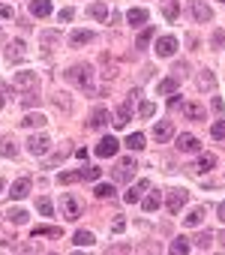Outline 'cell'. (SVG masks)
<instances>
[{"instance_id":"obj_1","label":"cell","mask_w":225,"mask_h":255,"mask_svg":"<svg viewBox=\"0 0 225 255\" xmlns=\"http://www.w3.org/2000/svg\"><path fill=\"white\" fill-rule=\"evenodd\" d=\"M66 78H69L75 87H81V90H93L96 72H93V66H90V63H72V66L66 69Z\"/></svg>"},{"instance_id":"obj_2","label":"cell","mask_w":225,"mask_h":255,"mask_svg":"<svg viewBox=\"0 0 225 255\" xmlns=\"http://www.w3.org/2000/svg\"><path fill=\"white\" fill-rule=\"evenodd\" d=\"M135 168H138V162H135L132 156H123V159L114 165V171H111V174H114V180H117V183H129V180H132V174H135Z\"/></svg>"},{"instance_id":"obj_3","label":"cell","mask_w":225,"mask_h":255,"mask_svg":"<svg viewBox=\"0 0 225 255\" xmlns=\"http://www.w3.org/2000/svg\"><path fill=\"white\" fill-rule=\"evenodd\" d=\"M141 96V90L135 87V90H129V99H123V105L117 108V120H114V126H117V129H123V126L129 123V117H132V102Z\"/></svg>"},{"instance_id":"obj_4","label":"cell","mask_w":225,"mask_h":255,"mask_svg":"<svg viewBox=\"0 0 225 255\" xmlns=\"http://www.w3.org/2000/svg\"><path fill=\"white\" fill-rule=\"evenodd\" d=\"M189 12H192V18H195L198 24H207V21L213 18V9L204 3V0H192V3H189Z\"/></svg>"},{"instance_id":"obj_5","label":"cell","mask_w":225,"mask_h":255,"mask_svg":"<svg viewBox=\"0 0 225 255\" xmlns=\"http://www.w3.org/2000/svg\"><path fill=\"white\" fill-rule=\"evenodd\" d=\"M117 147H120V141H117V138L105 135V138L96 144V156H99V159H108V156H114V153H117Z\"/></svg>"},{"instance_id":"obj_6","label":"cell","mask_w":225,"mask_h":255,"mask_svg":"<svg viewBox=\"0 0 225 255\" xmlns=\"http://www.w3.org/2000/svg\"><path fill=\"white\" fill-rule=\"evenodd\" d=\"M12 84L18 87V90H36V84H39V78H36V72H15V78H12Z\"/></svg>"},{"instance_id":"obj_7","label":"cell","mask_w":225,"mask_h":255,"mask_svg":"<svg viewBox=\"0 0 225 255\" xmlns=\"http://www.w3.org/2000/svg\"><path fill=\"white\" fill-rule=\"evenodd\" d=\"M177 150H180V153H198V150H201V141H198L195 135L183 132V135H177Z\"/></svg>"},{"instance_id":"obj_8","label":"cell","mask_w":225,"mask_h":255,"mask_svg":"<svg viewBox=\"0 0 225 255\" xmlns=\"http://www.w3.org/2000/svg\"><path fill=\"white\" fill-rule=\"evenodd\" d=\"M30 177H18L15 183H12V189H9V198H15V201H21V198H27L30 195Z\"/></svg>"},{"instance_id":"obj_9","label":"cell","mask_w":225,"mask_h":255,"mask_svg":"<svg viewBox=\"0 0 225 255\" xmlns=\"http://www.w3.org/2000/svg\"><path fill=\"white\" fill-rule=\"evenodd\" d=\"M156 54H159V57H174V54H177V39H174V36H162V39L156 42Z\"/></svg>"},{"instance_id":"obj_10","label":"cell","mask_w":225,"mask_h":255,"mask_svg":"<svg viewBox=\"0 0 225 255\" xmlns=\"http://www.w3.org/2000/svg\"><path fill=\"white\" fill-rule=\"evenodd\" d=\"M186 198H189L186 189H171V192H168V213H177V210L186 204Z\"/></svg>"},{"instance_id":"obj_11","label":"cell","mask_w":225,"mask_h":255,"mask_svg":"<svg viewBox=\"0 0 225 255\" xmlns=\"http://www.w3.org/2000/svg\"><path fill=\"white\" fill-rule=\"evenodd\" d=\"M93 39H96V30H72V33H69V45H72V48L87 45V42H93Z\"/></svg>"},{"instance_id":"obj_12","label":"cell","mask_w":225,"mask_h":255,"mask_svg":"<svg viewBox=\"0 0 225 255\" xmlns=\"http://www.w3.org/2000/svg\"><path fill=\"white\" fill-rule=\"evenodd\" d=\"M51 147V141H48V135H33L30 141H27V150L33 153V156H42L45 150Z\"/></svg>"},{"instance_id":"obj_13","label":"cell","mask_w":225,"mask_h":255,"mask_svg":"<svg viewBox=\"0 0 225 255\" xmlns=\"http://www.w3.org/2000/svg\"><path fill=\"white\" fill-rule=\"evenodd\" d=\"M108 120H111L108 108L96 105V108H93V114H90V126H93V129H102V126H108Z\"/></svg>"},{"instance_id":"obj_14","label":"cell","mask_w":225,"mask_h":255,"mask_svg":"<svg viewBox=\"0 0 225 255\" xmlns=\"http://www.w3.org/2000/svg\"><path fill=\"white\" fill-rule=\"evenodd\" d=\"M54 12V6L48 3V0H33V3H30V15L33 18H48Z\"/></svg>"},{"instance_id":"obj_15","label":"cell","mask_w":225,"mask_h":255,"mask_svg":"<svg viewBox=\"0 0 225 255\" xmlns=\"http://www.w3.org/2000/svg\"><path fill=\"white\" fill-rule=\"evenodd\" d=\"M24 54H27L24 39H12V42H9V48H6V57H9V60H21Z\"/></svg>"},{"instance_id":"obj_16","label":"cell","mask_w":225,"mask_h":255,"mask_svg":"<svg viewBox=\"0 0 225 255\" xmlns=\"http://www.w3.org/2000/svg\"><path fill=\"white\" fill-rule=\"evenodd\" d=\"M171 135H174V126H171L168 120H165V123H156V126H153V138H156V141H168Z\"/></svg>"},{"instance_id":"obj_17","label":"cell","mask_w":225,"mask_h":255,"mask_svg":"<svg viewBox=\"0 0 225 255\" xmlns=\"http://www.w3.org/2000/svg\"><path fill=\"white\" fill-rule=\"evenodd\" d=\"M147 189H150V183H147V180H138V183H135V186H132V189H129L126 195H123V198H126L129 204H135V201H138V198H141V195H144Z\"/></svg>"},{"instance_id":"obj_18","label":"cell","mask_w":225,"mask_h":255,"mask_svg":"<svg viewBox=\"0 0 225 255\" xmlns=\"http://www.w3.org/2000/svg\"><path fill=\"white\" fill-rule=\"evenodd\" d=\"M159 207H162V192H156V189H147L144 210H147V213H153V210H159Z\"/></svg>"},{"instance_id":"obj_19","label":"cell","mask_w":225,"mask_h":255,"mask_svg":"<svg viewBox=\"0 0 225 255\" xmlns=\"http://www.w3.org/2000/svg\"><path fill=\"white\" fill-rule=\"evenodd\" d=\"M201 219H204V207H192V210L186 213L183 225H186V228H198V225H201Z\"/></svg>"},{"instance_id":"obj_20","label":"cell","mask_w":225,"mask_h":255,"mask_svg":"<svg viewBox=\"0 0 225 255\" xmlns=\"http://www.w3.org/2000/svg\"><path fill=\"white\" fill-rule=\"evenodd\" d=\"M0 156H6V159H15L18 156V147H15V141L6 135V138H0Z\"/></svg>"},{"instance_id":"obj_21","label":"cell","mask_w":225,"mask_h":255,"mask_svg":"<svg viewBox=\"0 0 225 255\" xmlns=\"http://www.w3.org/2000/svg\"><path fill=\"white\" fill-rule=\"evenodd\" d=\"M198 87H201V90H213V87H216V75H213L210 69H201V72H198Z\"/></svg>"},{"instance_id":"obj_22","label":"cell","mask_w":225,"mask_h":255,"mask_svg":"<svg viewBox=\"0 0 225 255\" xmlns=\"http://www.w3.org/2000/svg\"><path fill=\"white\" fill-rule=\"evenodd\" d=\"M183 114H186L189 120H198V123L204 120V108H201L198 102H186V105H183Z\"/></svg>"},{"instance_id":"obj_23","label":"cell","mask_w":225,"mask_h":255,"mask_svg":"<svg viewBox=\"0 0 225 255\" xmlns=\"http://www.w3.org/2000/svg\"><path fill=\"white\" fill-rule=\"evenodd\" d=\"M63 213H66L69 219H75V216L81 213V204H78L72 195H63Z\"/></svg>"},{"instance_id":"obj_24","label":"cell","mask_w":225,"mask_h":255,"mask_svg":"<svg viewBox=\"0 0 225 255\" xmlns=\"http://www.w3.org/2000/svg\"><path fill=\"white\" fill-rule=\"evenodd\" d=\"M6 219H9V222H15V225H24V222L30 219V213H27V210H21V207H9V210H6Z\"/></svg>"},{"instance_id":"obj_25","label":"cell","mask_w":225,"mask_h":255,"mask_svg":"<svg viewBox=\"0 0 225 255\" xmlns=\"http://www.w3.org/2000/svg\"><path fill=\"white\" fill-rule=\"evenodd\" d=\"M33 237H54V240H57V237H63V231L54 228V225H36V228H33Z\"/></svg>"},{"instance_id":"obj_26","label":"cell","mask_w":225,"mask_h":255,"mask_svg":"<svg viewBox=\"0 0 225 255\" xmlns=\"http://www.w3.org/2000/svg\"><path fill=\"white\" fill-rule=\"evenodd\" d=\"M213 165H216V156H213V153H204V156H198L195 171H198V174H204V171H210Z\"/></svg>"},{"instance_id":"obj_27","label":"cell","mask_w":225,"mask_h":255,"mask_svg":"<svg viewBox=\"0 0 225 255\" xmlns=\"http://www.w3.org/2000/svg\"><path fill=\"white\" fill-rule=\"evenodd\" d=\"M126 21L129 24H147V9H129V15H126Z\"/></svg>"},{"instance_id":"obj_28","label":"cell","mask_w":225,"mask_h":255,"mask_svg":"<svg viewBox=\"0 0 225 255\" xmlns=\"http://www.w3.org/2000/svg\"><path fill=\"white\" fill-rule=\"evenodd\" d=\"M93 195H96V198H114L117 192H114V186H111V183H96Z\"/></svg>"},{"instance_id":"obj_29","label":"cell","mask_w":225,"mask_h":255,"mask_svg":"<svg viewBox=\"0 0 225 255\" xmlns=\"http://www.w3.org/2000/svg\"><path fill=\"white\" fill-rule=\"evenodd\" d=\"M24 126H30V129H39V126H45L48 120L42 117V114H24V120H21Z\"/></svg>"},{"instance_id":"obj_30","label":"cell","mask_w":225,"mask_h":255,"mask_svg":"<svg viewBox=\"0 0 225 255\" xmlns=\"http://www.w3.org/2000/svg\"><path fill=\"white\" fill-rule=\"evenodd\" d=\"M87 15L96 18V21H105V18H108V9H105V3H93V6L87 9Z\"/></svg>"},{"instance_id":"obj_31","label":"cell","mask_w":225,"mask_h":255,"mask_svg":"<svg viewBox=\"0 0 225 255\" xmlns=\"http://www.w3.org/2000/svg\"><path fill=\"white\" fill-rule=\"evenodd\" d=\"M153 33H156V30H153V27H144V30H141V33H138V39H135V45H138V48H141V51H144V48H147V45H150V39H153Z\"/></svg>"},{"instance_id":"obj_32","label":"cell","mask_w":225,"mask_h":255,"mask_svg":"<svg viewBox=\"0 0 225 255\" xmlns=\"http://www.w3.org/2000/svg\"><path fill=\"white\" fill-rule=\"evenodd\" d=\"M144 144H147V138H144L141 132H135V135L126 138V147H129V150H144Z\"/></svg>"},{"instance_id":"obj_33","label":"cell","mask_w":225,"mask_h":255,"mask_svg":"<svg viewBox=\"0 0 225 255\" xmlns=\"http://www.w3.org/2000/svg\"><path fill=\"white\" fill-rule=\"evenodd\" d=\"M99 174H102V171H99V168H90V165H87V168H81V171H75V177H78V180H99Z\"/></svg>"},{"instance_id":"obj_34","label":"cell","mask_w":225,"mask_h":255,"mask_svg":"<svg viewBox=\"0 0 225 255\" xmlns=\"http://www.w3.org/2000/svg\"><path fill=\"white\" fill-rule=\"evenodd\" d=\"M36 210H39L42 216L51 219V216H54V204H51V198H39V201H36Z\"/></svg>"},{"instance_id":"obj_35","label":"cell","mask_w":225,"mask_h":255,"mask_svg":"<svg viewBox=\"0 0 225 255\" xmlns=\"http://www.w3.org/2000/svg\"><path fill=\"white\" fill-rule=\"evenodd\" d=\"M72 243H78V246H90V243H93V234H90V231H75V234H72Z\"/></svg>"},{"instance_id":"obj_36","label":"cell","mask_w":225,"mask_h":255,"mask_svg":"<svg viewBox=\"0 0 225 255\" xmlns=\"http://www.w3.org/2000/svg\"><path fill=\"white\" fill-rule=\"evenodd\" d=\"M171 252H177V255H186V252H189V240H186V237H174V243H171Z\"/></svg>"},{"instance_id":"obj_37","label":"cell","mask_w":225,"mask_h":255,"mask_svg":"<svg viewBox=\"0 0 225 255\" xmlns=\"http://www.w3.org/2000/svg\"><path fill=\"white\" fill-rule=\"evenodd\" d=\"M159 93H177V78H165V81H159Z\"/></svg>"},{"instance_id":"obj_38","label":"cell","mask_w":225,"mask_h":255,"mask_svg":"<svg viewBox=\"0 0 225 255\" xmlns=\"http://www.w3.org/2000/svg\"><path fill=\"white\" fill-rule=\"evenodd\" d=\"M162 15H165V18H168V21H174V18H177V15H180V9H177V3H171V0H168V3H165V6H162Z\"/></svg>"},{"instance_id":"obj_39","label":"cell","mask_w":225,"mask_h":255,"mask_svg":"<svg viewBox=\"0 0 225 255\" xmlns=\"http://www.w3.org/2000/svg\"><path fill=\"white\" fill-rule=\"evenodd\" d=\"M210 135L219 141V138H225V120H216L213 126H210Z\"/></svg>"},{"instance_id":"obj_40","label":"cell","mask_w":225,"mask_h":255,"mask_svg":"<svg viewBox=\"0 0 225 255\" xmlns=\"http://www.w3.org/2000/svg\"><path fill=\"white\" fill-rule=\"evenodd\" d=\"M138 114H141V117H153V114H156V105H153V102H141Z\"/></svg>"},{"instance_id":"obj_41","label":"cell","mask_w":225,"mask_h":255,"mask_svg":"<svg viewBox=\"0 0 225 255\" xmlns=\"http://www.w3.org/2000/svg\"><path fill=\"white\" fill-rule=\"evenodd\" d=\"M72 180H78L75 171H60V174H57V183H60V186H66V183H72Z\"/></svg>"},{"instance_id":"obj_42","label":"cell","mask_w":225,"mask_h":255,"mask_svg":"<svg viewBox=\"0 0 225 255\" xmlns=\"http://www.w3.org/2000/svg\"><path fill=\"white\" fill-rule=\"evenodd\" d=\"M9 96H12V87H9V84H0V108L6 105V99H9Z\"/></svg>"},{"instance_id":"obj_43","label":"cell","mask_w":225,"mask_h":255,"mask_svg":"<svg viewBox=\"0 0 225 255\" xmlns=\"http://www.w3.org/2000/svg\"><path fill=\"white\" fill-rule=\"evenodd\" d=\"M0 18H15L12 6H6V3H0Z\"/></svg>"},{"instance_id":"obj_44","label":"cell","mask_w":225,"mask_h":255,"mask_svg":"<svg viewBox=\"0 0 225 255\" xmlns=\"http://www.w3.org/2000/svg\"><path fill=\"white\" fill-rule=\"evenodd\" d=\"M210 42H213V48H222V45H225V36H222V33H213Z\"/></svg>"},{"instance_id":"obj_45","label":"cell","mask_w":225,"mask_h":255,"mask_svg":"<svg viewBox=\"0 0 225 255\" xmlns=\"http://www.w3.org/2000/svg\"><path fill=\"white\" fill-rule=\"evenodd\" d=\"M216 216H219V222H225V201L216 204Z\"/></svg>"},{"instance_id":"obj_46","label":"cell","mask_w":225,"mask_h":255,"mask_svg":"<svg viewBox=\"0 0 225 255\" xmlns=\"http://www.w3.org/2000/svg\"><path fill=\"white\" fill-rule=\"evenodd\" d=\"M123 228H126V222H123V216H117V222L111 225V231H123Z\"/></svg>"},{"instance_id":"obj_47","label":"cell","mask_w":225,"mask_h":255,"mask_svg":"<svg viewBox=\"0 0 225 255\" xmlns=\"http://www.w3.org/2000/svg\"><path fill=\"white\" fill-rule=\"evenodd\" d=\"M60 21H72V9H63L60 12Z\"/></svg>"},{"instance_id":"obj_48","label":"cell","mask_w":225,"mask_h":255,"mask_svg":"<svg viewBox=\"0 0 225 255\" xmlns=\"http://www.w3.org/2000/svg\"><path fill=\"white\" fill-rule=\"evenodd\" d=\"M3 189H6V180H3V177H0V192H3Z\"/></svg>"},{"instance_id":"obj_49","label":"cell","mask_w":225,"mask_h":255,"mask_svg":"<svg viewBox=\"0 0 225 255\" xmlns=\"http://www.w3.org/2000/svg\"><path fill=\"white\" fill-rule=\"evenodd\" d=\"M219 240H222V243H225V231H222V234H219Z\"/></svg>"},{"instance_id":"obj_50","label":"cell","mask_w":225,"mask_h":255,"mask_svg":"<svg viewBox=\"0 0 225 255\" xmlns=\"http://www.w3.org/2000/svg\"><path fill=\"white\" fill-rule=\"evenodd\" d=\"M219 3H225V0H219Z\"/></svg>"}]
</instances>
